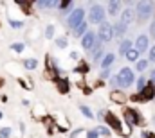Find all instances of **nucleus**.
Segmentation results:
<instances>
[{
	"label": "nucleus",
	"mask_w": 155,
	"mask_h": 138,
	"mask_svg": "<svg viewBox=\"0 0 155 138\" xmlns=\"http://www.w3.org/2000/svg\"><path fill=\"white\" fill-rule=\"evenodd\" d=\"M146 83H148V79H146V77H139V81H137V88H139V92L146 86Z\"/></svg>",
	"instance_id": "nucleus-34"
},
{
	"label": "nucleus",
	"mask_w": 155,
	"mask_h": 138,
	"mask_svg": "<svg viewBox=\"0 0 155 138\" xmlns=\"http://www.w3.org/2000/svg\"><path fill=\"white\" fill-rule=\"evenodd\" d=\"M94 45H96V34H94L92 31H87L85 34L81 36V47H83L85 50H90Z\"/></svg>",
	"instance_id": "nucleus-10"
},
{
	"label": "nucleus",
	"mask_w": 155,
	"mask_h": 138,
	"mask_svg": "<svg viewBox=\"0 0 155 138\" xmlns=\"http://www.w3.org/2000/svg\"><path fill=\"white\" fill-rule=\"evenodd\" d=\"M148 83L155 84V68H152V72H150V81H148Z\"/></svg>",
	"instance_id": "nucleus-42"
},
{
	"label": "nucleus",
	"mask_w": 155,
	"mask_h": 138,
	"mask_svg": "<svg viewBox=\"0 0 155 138\" xmlns=\"http://www.w3.org/2000/svg\"><path fill=\"white\" fill-rule=\"evenodd\" d=\"M54 83H56V88H58L60 93H69V92H71V83H69V79H65V77H58Z\"/></svg>",
	"instance_id": "nucleus-14"
},
{
	"label": "nucleus",
	"mask_w": 155,
	"mask_h": 138,
	"mask_svg": "<svg viewBox=\"0 0 155 138\" xmlns=\"http://www.w3.org/2000/svg\"><path fill=\"white\" fill-rule=\"evenodd\" d=\"M146 68H148V61H146V59H141V61L135 63V70H137V72H144Z\"/></svg>",
	"instance_id": "nucleus-28"
},
{
	"label": "nucleus",
	"mask_w": 155,
	"mask_h": 138,
	"mask_svg": "<svg viewBox=\"0 0 155 138\" xmlns=\"http://www.w3.org/2000/svg\"><path fill=\"white\" fill-rule=\"evenodd\" d=\"M110 77V68H105L101 72V79H108Z\"/></svg>",
	"instance_id": "nucleus-39"
},
{
	"label": "nucleus",
	"mask_w": 155,
	"mask_h": 138,
	"mask_svg": "<svg viewBox=\"0 0 155 138\" xmlns=\"http://www.w3.org/2000/svg\"><path fill=\"white\" fill-rule=\"evenodd\" d=\"M45 74H47V77L52 79V81H56L58 77H61V72H60L58 65H56V61H54L51 56L45 58Z\"/></svg>",
	"instance_id": "nucleus-6"
},
{
	"label": "nucleus",
	"mask_w": 155,
	"mask_h": 138,
	"mask_svg": "<svg viewBox=\"0 0 155 138\" xmlns=\"http://www.w3.org/2000/svg\"><path fill=\"white\" fill-rule=\"evenodd\" d=\"M110 84H112V86H119V84H117V79H116V77H112V79H110Z\"/></svg>",
	"instance_id": "nucleus-43"
},
{
	"label": "nucleus",
	"mask_w": 155,
	"mask_h": 138,
	"mask_svg": "<svg viewBox=\"0 0 155 138\" xmlns=\"http://www.w3.org/2000/svg\"><path fill=\"white\" fill-rule=\"evenodd\" d=\"M16 5L25 13V14H31L33 13V7H35V2H27V0H18Z\"/></svg>",
	"instance_id": "nucleus-15"
},
{
	"label": "nucleus",
	"mask_w": 155,
	"mask_h": 138,
	"mask_svg": "<svg viewBox=\"0 0 155 138\" xmlns=\"http://www.w3.org/2000/svg\"><path fill=\"white\" fill-rule=\"evenodd\" d=\"M107 5H108V14L117 16V14L121 13V2H117V0H110Z\"/></svg>",
	"instance_id": "nucleus-16"
},
{
	"label": "nucleus",
	"mask_w": 155,
	"mask_h": 138,
	"mask_svg": "<svg viewBox=\"0 0 155 138\" xmlns=\"http://www.w3.org/2000/svg\"><path fill=\"white\" fill-rule=\"evenodd\" d=\"M143 138H155V133H152V131H144V133H143Z\"/></svg>",
	"instance_id": "nucleus-41"
},
{
	"label": "nucleus",
	"mask_w": 155,
	"mask_h": 138,
	"mask_svg": "<svg viewBox=\"0 0 155 138\" xmlns=\"http://www.w3.org/2000/svg\"><path fill=\"white\" fill-rule=\"evenodd\" d=\"M11 49H13L15 52H18V54H20V52L24 50V43H13V45H11Z\"/></svg>",
	"instance_id": "nucleus-36"
},
{
	"label": "nucleus",
	"mask_w": 155,
	"mask_h": 138,
	"mask_svg": "<svg viewBox=\"0 0 155 138\" xmlns=\"http://www.w3.org/2000/svg\"><path fill=\"white\" fill-rule=\"evenodd\" d=\"M146 61H148V63H150V61H155V47L150 49V56H148V59H146Z\"/></svg>",
	"instance_id": "nucleus-38"
},
{
	"label": "nucleus",
	"mask_w": 155,
	"mask_h": 138,
	"mask_svg": "<svg viewBox=\"0 0 155 138\" xmlns=\"http://www.w3.org/2000/svg\"><path fill=\"white\" fill-rule=\"evenodd\" d=\"M45 36H47L49 39L54 36V25H47V29H45Z\"/></svg>",
	"instance_id": "nucleus-35"
},
{
	"label": "nucleus",
	"mask_w": 155,
	"mask_h": 138,
	"mask_svg": "<svg viewBox=\"0 0 155 138\" xmlns=\"http://www.w3.org/2000/svg\"><path fill=\"white\" fill-rule=\"evenodd\" d=\"M103 118L107 120V126H108V127H112V129L116 131L117 135L121 133V127H123V122H121V118L117 117L116 113H112V111H107V113L103 115Z\"/></svg>",
	"instance_id": "nucleus-8"
},
{
	"label": "nucleus",
	"mask_w": 155,
	"mask_h": 138,
	"mask_svg": "<svg viewBox=\"0 0 155 138\" xmlns=\"http://www.w3.org/2000/svg\"><path fill=\"white\" fill-rule=\"evenodd\" d=\"M130 49H132V39H123V41L119 43V54H121V56H124Z\"/></svg>",
	"instance_id": "nucleus-20"
},
{
	"label": "nucleus",
	"mask_w": 155,
	"mask_h": 138,
	"mask_svg": "<svg viewBox=\"0 0 155 138\" xmlns=\"http://www.w3.org/2000/svg\"><path fill=\"white\" fill-rule=\"evenodd\" d=\"M148 36L146 34H141V36H137V39H135V50L141 54V52H146L148 50Z\"/></svg>",
	"instance_id": "nucleus-13"
},
{
	"label": "nucleus",
	"mask_w": 155,
	"mask_h": 138,
	"mask_svg": "<svg viewBox=\"0 0 155 138\" xmlns=\"http://www.w3.org/2000/svg\"><path fill=\"white\" fill-rule=\"evenodd\" d=\"M119 22L124 24V25L135 22V11H134V7H124V9L121 11V20H119Z\"/></svg>",
	"instance_id": "nucleus-11"
},
{
	"label": "nucleus",
	"mask_w": 155,
	"mask_h": 138,
	"mask_svg": "<svg viewBox=\"0 0 155 138\" xmlns=\"http://www.w3.org/2000/svg\"><path fill=\"white\" fill-rule=\"evenodd\" d=\"M11 136V127H2L0 129V138H9Z\"/></svg>",
	"instance_id": "nucleus-33"
},
{
	"label": "nucleus",
	"mask_w": 155,
	"mask_h": 138,
	"mask_svg": "<svg viewBox=\"0 0 155 138\" xmlns=\"http://www.w3.org/2000/svg\"><path fill=\"white\" fill-rule=\"evenodd\" d=\"M79 111H81V113H83V115H85L87 118H90V120H92V118L96 117V115L92 113V109H90L88 106H79Z\"/></svg>",
	"instance_id": "nucleus-27"
},
{
	"label": "nucleus",
	"mask_w": 155,
	"mask_h": 138,
	"mask_svg": "<svg viewBox=\"0 0 155 138\" xmlns=\"http://www.w3.org/2000/svg\"><path fill=\"white\" fill-rule=\"evenodd\" d=\"M87 31H88V24H87V22H81L76 29H74V34H76L78 38H81V36L85 34Z\"/></svg>",
	"instance_id": "nucleus-22"
},
{
	"label": "nucleus",
	"mask_w": 155,
	"mask_h": 138,
	"mask_svg": "<svg viewBox=\"0 0 155 138\" xmlns=\"http://www.w3.org/2000/svg\"><path fill=\"white\" fill-rule=\"evenodd\" d=\"M137 95H139V101H141V102H148V101H152V99L155 97V84L146 83V86H144Z\"/></svg>",
	"instance_id": "nucleus-9"
},
{
	"label": "nucleus",
	"mask_w": 155,
	"mask_h": 138,
	"mask_svg": "<svg viewBox=\"0 0 155 138\" xmlns=\"http://www.w3.org/2000/svg\"><path fill=\"white\" fill-rule=\"evenodd\" d=\"M105 7L99 4H92L90 11H88V22L90 24H103L105 22Z\"/></svg>",
	"instance_id": "nucleus-2"
},
{
	"label": "nucleus",
	"mask_w": 155,
	"mask_h": 138,
	"mask_svg": "<svg viewBox=\"0 0 155 138\" xmlns=\"http://www.w3.org/2000/svg\"><path fill=\"white\" fill-rule=\"evenodd\" d=\"M58 7L61 9V13H67L69 9H72V7H74V2H71V0H65V2H58Z\"/></svg>",
	"instance_id": "nucleus-23"
},
{
	"label": "nucleus",
	"mask_w": 155,
	"mask_h": 138,
	"mask_svg": "<svg viewBox=\"0 0 155 138\" xmlns=\"http://www.w3.org/2000/svg\"><path fill=\"white\" fill-rule=\"evenodd\" d=\"M0 118H2V111H0Z\"/></svg>",
	"instance_id": "nucleus-46"
},
{
	"label": "nucleus",
	"mask_w": 155,
	"mask_h": 138,
	"mask_svg": "<svg viewBox=\"0 0 155 138\" xmlns=\"http://www.w3.org/2000/svg\"><path fill=\"white\" fill-rule=\"evenodd\" d=\"M123 118H124L126 126H130V127H135V126L143 124V117H141V113H139L137 109H134V108H126L124 113H123Z\"/></svg>",
	"instance_id": "nucleus-3"
},
{
	"label": "nucleus",
	"mask_w": 155,
	"mask_h": 138,
	"mask_svg": "<svg viewBox=\"0 0 155 138\" xmlns=\"http://www.w3.org/2000/svg\"><path fill=\"white\" fill-rule=\"evenodd\" d=\"M85 135H87V138H99V135H97L96 129H94V131H85Z\"/></svg>",
	"instance_id": "nucleus-37"
},
{
	"label": "nucleus",
	"mask_w": 155,
	"mask_h": 138,
	"mask_svg": "<svg viewBox=\"0 0 155 138\" xmlns=\"http://www.w3.org/2000/svg\"><path fill=\"white\" fill-rule=\"evenodd\" d=\"M35 5L40 9H52V7H58V2L56 0H38L35 2Z\"/></svg>",
	"instance_id": "nucleus-17"
},
{
	"label": "nucleus",
	"mask_w": 155,
	"mask_h": 138,
	"mask_svg": "<svg viewBox=\"0 0 155 138\" xmlns=\"http://www.w3.org/2000/svg\"><path fill=\"white\" fill-rule=\"evenodd\" d=\"M83 18H85V9H81V7H78L74 9L72 13H69V18H67V25L74 31L78 25L83 22Z\"/></svg>",
	"instance_id": "nucleus-7"
},
{
	"label": "nucleus",
	"mask_w": 155,
	"mask_h": 138,
	"mask_svg": "<svg viewBox=\"0 0 155 138\" xmlns=\"http://www.w3.org/2000/svg\"><path fill=\"white\" fill-rule=\"evenodd\" d=\"M87 72H88V65L85 61H79L74 68V74H87Z\"/></svg>",
	"instance_id": "nucleus-26"
},
{
	"label": "nucleus",
	"mask_w": 155,
	"mask_h": 138,
	"mask_svg": "<svg viewBox=\"0 0 155 138\" xmlns=\"http://www.w3.org/2000/svg\"><path fill=\"white\" fill-rule=\"evenodd\" d=\"M124 56H126V59H128V61H139V52H137L135 49H130Z\"/></svg>",
	"instance_id": "nucleus-25"
},
{
	"label": "nucleus",
	"mask_w": 155,
	"mask_h": 138,
	"mask_svg": "<svg viewBox=\"0 0 155 138\" xmlns=\"http://www.w3.org/2000/svg\"><path fill=\"white\" fill-rule=\"evenodd\" d=\"M121 136H124V138H128L130 135H132V127L130 126H126V124H123V127H121V133H119Z\"/></svg>",
	"instance_id": "nucleus-30"
},
{
	"label": "nucleus",
	"mask_w": 155,
	"mask_h": 138,
	"mask_svg": "<svg viewBox=\"0 0 155 138\" xmlns=\"http://www.w3.org/2000/svg\"><path fill=\"white\" fill-rule=\"evenodd\" d=\"M9 25H11L13 29H22V27H24V22H18V20H13V18H11V20H9Z\"/></svg>",
	"instance_id": "nucleus-32"
},
{
	"label": "nucleus",
	"mask_w": 155,
	"mask_h": 138,
	"mask_svg": "<svg viewBox=\"0 0 155 138\" xmlns=\"http://www.w3.org/2000/svg\"><path fill=\"white\" fill-rule=\"evenodd\" d=\"M110 99H112L116 104H124V102H126V95H124L123 92H119V90L110 92Z\"/></svg>",
	"instance_id": "nucleus-18"
},
{
	"label": "nucleus",
	"mask_w": 155,
	"mask_h": 138,
	"mask_svg": "<svg viewBox=\"0 0 155 138\" xmlns=\"http://www.w3.org/2000/svg\"><path fill=\"white\" fill-rule=\"evenodd\" d=\"M103 56H105V52H103V45H101L99 41H96V45L90 49V58H92L94 63H97V61L103 59Z\"/></svg>",
	"instance_id": "nucleus-12"
},
{
	"label": "nucleus",
	"mask_w": 155,
	"mask_h": 138,
	"mask_svg": "<svg viewBox=\"0 0 155 138\" xmlns=\"http://www.w3.org/2000/svg\"><path fill=\"white\" fill-rule=\"evenodd\" d=\"M112 38H114L112 25H110L108 22L99 24V29H97V39H99V43H101V45H103V43H108V41H112Z\"/></svg>",
	"instance_id": "nucleus-5"
},
{
	"label": "nucleus",
	"mask_w": 155,
	"mask_h": 138,
	"mask_svg": "<svg viewBox=\"0 0 155 138\" xmlns=\"http://www.w3.org/2000/svg\"><path fill=\"white\" fill-rule=\"evenodd\" d=\"M96 131H97V135H99V136H105V138L110 136V129H108V127H105V126H99Z\"/></svg>",
	"instance_id": "nucleus-29"
},
{
	"label": "nucleus",
	"mask_w": 155,
	"mask_h": 138,
	"mask_svg": "<svg viewBox=\"0 0 155 138\" xmlns=\"http://www.w3.org/2000/svg\"><path fill=\"white\" fill-rule=\"evenodd\" d=\"M112 33H114L116 38L124 36V33H126V25H124V24H121V22H116V24L112 25Z\"/></svg>",
	"instance_id": "nucleus-19"
},
{
	"label": "nucleus",
	"mask_w": 155,
	"mask_h": 138,
	"mask_svg": "<svg viewBox=\"0 0 155 138\" xmlns=\"http://www.w3.org/2000/svg\"><path fill=\"white\" fill-rule=\"evenodd\" d=\"M116 61V56L114 54H107V56H103V59H101V67H103V70L105 68H110V65Z\"/></svg>",
	"instance_id": "nucleus-21"
},
{
	"label": "nucleus",
	"mask_w": 155,
	"mask_h": 138,
	"mask_svg": "<svg viewBox=\"0 0 155 138\" xmlns=\"http://www.w3.org/2000/svg\"><path fill=\"white\" fill-rule=\"evenodd\" d=\"M150 36H152V38H155V20L150 24Z\"/></svg>",
	"instance_id": "nucleus-40"
},
{
	"label": "nucleus",
	"mask_w": 155,
	"mask_h": 138,
	"mask_svg": "<svg viewBox=\"0 0 155 138\" xmlns=\"http://www.w3.org/2000/svg\"><path fill=\"white\" fill-rule=\"evenodd\" d=\"M67 45H69L67 38H63V36H61V38H58V39H56V47H60V49H65Z\"/></svg>",
	"instance_id": "nucleus-31"
},
{
	"label": "nucleus",
	"mask_w": 155,
	"mask_h": 138,
	"mask_svg": "<svg viewBox=\"0 0 155 138\" xmlns=\"http://www.w3.org/2000/svg\"><path fill=\"white\" fill-rule=\"evenodd\" d=\"M24 67L27 70H35L38 67V61L35 59V58H29V59H24Z\"/></svg>",
	"instance_id": "nucleus-24"
},
{
	"label": "nucleus",
	"mask_w": 155,
	"mask_h": 138,
	"mask_svg": "<svg viewBox=\"0 0 155 138\" xmlns=\"http://www.w3.org/2000/svg\"><path fill=\"white\" fill-rule=\"evenodd\" d=\"M153 2H137L135 4V18H137V22H141V24H144V22H148L150 20V16L153 14Z\"/></svg>",
	"instance_id": "nucleus-1"
},
{
	"label": "nucleus",
	"mask_w": 155,
	"mask_h": 138,
	"mask_svg": "<svg viewBox=\"0 0 155 138\" xmlns=\"http://www.w3.org/2000/svg\"><path fill=\"white\" fill-rule=\"evenodd\" d=\"M117 84H121L123 88H128V86H132L134 84V72L132 68H128V67H123V68L119 70V74H117Z\"/></svg>",
	"instance_id": "nucleus-4"
},
{
	"label": "nucleus",
	"mask_w": 155,
	"mask_h": 138,
	"mask_svg": "<svg viewBox=\"0 0 155 138\" xmlns=\"http://www.w3.org/2000/svg\"><path fill=\"white\" fill-rule=\"evenodd\" d=\"M71 58H72V59H79V54H78V52H72Z\"/></svg>",
	"instance_id": "nucleus-44"
},
{
	"label": "nucleus",
	"mask_w": 155,
	"mask_h": 138,
	"mask_svg": "<svg viewBox=\"0 0 155 138\" xmlns=\"http://www.w3.org/2000/svg\"><path fill=\"white\" fill-rule=\"evenodd\" d=\"M2 84H4V79H2V77H0V86H2Z\"/></svg>",
	"instance_id": "nucleus-45"
}]
</instances>
